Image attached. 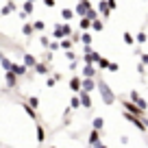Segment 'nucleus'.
I'll return each mask as SVG.
<instances>
[{
	"label": "nucleus",
	"instance_id": "423d86ee",
	"mask_svg": "<svg viewBox=\"0 0 148 148\" xmlns=\"http://www.w3.org/2000/svg\"><path fill=\"white\" fill-rule=\"evenodd\" d=\"M50 148H55V146H50Z\"/></svg>",
	"mask_w": 148,
	"mask_h": 148
},
{
	"label": "nucleus",
	"instance_id": "39448f33",
	"mask_svg": "<svg viewBox=\"0 0 148 148\" xmlns=\"http://www.w3.org/2000/svg\"><path fill=\"white\" fill-rule=\"evenodd\" d=\"M83 87H85V92H89V89H94V83H92V81H85Z\"/></svg>",
	"mask_w": 148,
	"mask_h": 148
},
{
	"label": "nucleus",
	"instance_id": "20e7f679",
	"mask_svg": "<svg viewBox=\"0 0 148 148\" xmlns=\"http://www.w3.org/2000/svg\"><path fill=\"white\" fill-rule=\"evenodd\" d=\"M46 139V135H44V129L42 126H37V142H44Z\"/></svg>",
	"mask_w": 148,
	"mask_h": 148
},
{
	"label": "nucleus",
	"instance_id": "f03ea898",
	"mask_svg": "<svg viewBox=\"0 0 148 148\" xmlns=\"http://www.w3.org/2000/svg\"><path fill=\"white\" fill-rule=\"evenodd\" d=\"M81 102H83V107H92V100H89V96H87V94H81Z\"/></svg>",
	"mask_w": 148,
	"mask_h": 148
},
{
	"label": "nucleus",
	"instance_id": "7ed1b4c3",
	"mask_svg": "<svg viewBox=\"0 0 148 148\" xmlns=\"http://www.w3.org/2000/svg\"><path fill=\"white\" fill-rule=\"evenodd\" d=\"M102 126H105V122H102V118H96V120H94V129H96V131H100Z\"/></svg>",
	"mask_w": 148,
	"mask_h": 148
},
{
	"label": "nucleus",
	"instance_id": "f257e3e1",
	"mask_svg": "<svg viewBox=\"0 0 148 148\" xmlns=\"http://www.w3.org/2000/svg\"><path fill=\"white\" fill-rule=\"evenodd\" d=\"M89 144H92V146H98V131L96 129H94L92 135H89Z\"/></svg>",
	"mask_w": 148,
	"mask_h": 148
}]
</instances>
